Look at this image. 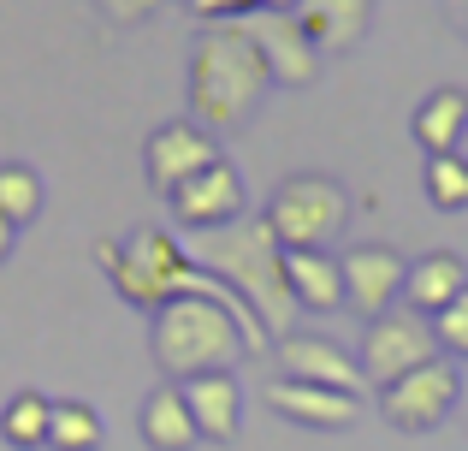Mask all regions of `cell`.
<instances>
[{"label":"cell","instance_id":"cell-1","mask_svg":"<svg viewBox=\"0 0 468 451\" xmlns=\"http://www.w3.org/2000/svg\"><path fill=\"white\" fill-rule=\"evenodd\" d=\"M149 350L166 381H202V374H231L243 357L267 350V327L243 309L238 297H178L149 315Z\"/></svg>","mask_w":468,"mask_h":451},{"label":"cell","instance_id":"cell-2","mask_svg":"<svg viewBox=\"0 0 468 451\" xmlns=\"http://www.w3.org/2000/svg\"><path fill=\"white\" fill-rule=\"evenodd\" d=\"M267 90V59L261 42H255L250 24H207L190 48V71H184V102H190V119L214 137L226 131H243L255 113H261Z\"/></svg>","mask_w":468,"mask_h":451},{"label":"cell","instance_id":"cell-3","mask_svg":"<svg viewBox=\"0 0 468 451\" xmlns=\"http://www.w3.org/2000/svg\"><path fill=\"white\" fill-rule=\"evenodd\" d=\"M95 267L113 279V291L131 309H149V315L166 309V303H178V297H238L226 279H214L160 226H137V231H125V238H101L95 243Z\"/></svg>","mask_w":468,"mask_h":451},{"label":"cell","instance_id":"cell-4","mask_svg":"<svg viewBox=\"0 0 468 451\" xmlns=\"http://www.w3.org/2000/svg\"><path fill=\"white\" fill-rule=\"evenodd\" d=\"M196 262L207 267L214 279H226L231 291L243 297V309L267 327V333H297V297H291L285 279V243L273 238V226L255 214V220H238L226 231H202L196 243Z\"/></svg>","mask_w":468,"mask_h":451},{"label":"cell","instance_id":"cell-5","mask_svg":"<svg viewBox=\"0 0 468 451\" xmlns=\"http://www.w3.org/2000/svg\"><path fill=\"white\" fill-rule=\"evenodd\" d=\"M261 220L285 250H326L344 226H350V190L326 173H291L285 185L267 197Z\"/></svg>","mask_w":468,"mask_h":451},{"label":"cell","instance_id":"cell-6","mask_svg":"<svg viewBox=\"0 0 468 451\" xmlns=\"http://www.w3.org/2000/svg\"><path fill=\"white\" fill-rule=\"evenodd\" d=\"M367 333H362V374H367V386H379L386 392L391 381H403V374H415L421 362H433V357H445L439 350V338H433V321L427 315H415V309H391V315H379V321H362Z\"/></svg>","mask_w":468,"mask_h":451},{"label":"cell","instance_id":"cell-7","mask_svg":"<svg viewBox=\"0 0 468 451\" xmlns=\"http://www.w3.org/2000/svg\"><path fill=\"white\" fill-rule=\"evenodd\" d=\"M457 386H463V369L451 357H433V362H421L415 374H403V381H391L379 392V416L398 434H433L457 410Z\"/></svg>","mask_w":468,"mask_h":451},{"label":"cell","instance_id":"cell-8","mask_svg":"<svg viewBox=\"0 0 468 451\" xmlns=\"http://www.w3.org/2000/svg\"><path fill=\"white\" fill-rule=\"evenodd\" d=\"M344 267V309H356L362 321H379L403 303V285H410V262L386 243H356V250L338 255Z\"/></svg>","mask_w":468,"mask_h":451},{"label":"cell","instance_id":"cell-9","mask_svg":"<svg viewBox=\"0 0 468 451\" xmlns=\"http://www.w3.org/2000/svg\"><path fill=\"white\" fill-rule=\"evenodd\" d=\"M166 209H172V220H178L184 231H226V226H238L243 220V178H238V166L219 155L214 166H202L196 178H184V185L172 190Z\"/></svg>","mask_w":468,"mask_h":451},{"label":"cell","instance_id":"cell-10","mask_svg":"<svg viewBox=\"0 0 468 451\" xmlns=\"http://www.w3.org/2000/svg\"><path fill=\"white\" fill-rule=\"evenodd\" d=\"M214 161H219V143H214V131H202L196 119L154 125L149 143H143V173H149V185L160 190V197H172L184 178H196L202 166H214Z\"/></svg>","mask_w":468,"mask_h":451},{"label":"cell","instance_id":"cell-11","mask_svg":"<svg viewBox=\"0 0 468 451\" xmlns=\"http://www.w3.org/2000/svg\"><path fill=\"white\" fill-rule=\"evenodd\" d=\"M250 30H255V42H261V59H267L273 90H309V83L320 78V48L309 42V30L297 24V12H261Z\"/></svg>","mask_w":468,"mask_h":451},{"label":"cell","instance_id":"cell-12","mask_svg":"<svg viewBox=\"0 0 468 451\" xmlns=\"http://www.w3.org/2000/svg\"><path fill=\"white\" fill-rule=\"evenodd\" d=\"M279 369H285V381H314V386H338V392H356L362 398V386H367V374H362V362L350 357L344 345H332V338H320V333H285L279 338Z\"/></svg>","mask_w":468,"mask_h":451},{"label":"cell","instance_id":"cell-13","mask_svg":"<svg viewBox=\"0 0 468 451\" xmlns=\"http://www.w3.org/2000/svg\"><path fill=\"white\" fill-rule=\"evenodd\" d=\"M267 404L291 422V428H314V434H344L362 416V398L338 392V386H314V381H273Z\"/></svg>","mask_w":468,"mask_h":451},{"label":"cell","instance_id":"cell-14","mask_svg":"<svg viewBox=\"0 0 468 451\" xmlns=\"http://www.w3.org/2000/svg\"><path fill=\"white\" fill-rule=\"evenodd\" d=\"M297 24L309 30V42L320 54H350L374 30V0H303Z\"/></svg>","mask_w":468,"mask_h":451},{"label":"cell","instance_id":"cell-15","mask_svg":"<svg viewBox=\"0 0 468 451\" xmlns=\"http://www.w3.org/2000/svg\"><path fill=\"white\" fill-rule=\"evenodd\" d=\"M184 404L196 416V434L214 446H231L243 428V386L231 374H202V381H184Z\"/></svg>","mask_w":468,"mask_h":451},{"label":"cell","instance_id":"cell-16","mask_svg":"<svg viewBox=\"0 0 468 451\" xmlns=\"http://www.w3.org/2000/svg\"><path fill=\"white\" fill-rule=\"evenodd\" d=\"M285 279L303 315H338L344 309V267L332 250H285Z\"/></svg>","mask_w":468,"mask_h":451},{"label":"cell","instance_id":"cell-17","mask_svg":"<svg viewBox=\"0 0 468 451\" xmlns=\"http://www.w3.org/2000/svg\"><path fill=\"white\" fill-rule=\"evenodd\" d=\"M410 131H415V143H421V155H457L468 143V90H457V83L433 90L415 107Z\"/></svg>","mask_w":468,"mask_h":451},{"label":"cell","instance_id":"cell-18","mask_svg":"<svg viewBox=\"0 0 468 451\" xmlns=\"http://www.w3.org/2000/svg\"><path fill=\"white\" fill-rule=\"evenodd\" d=\"M137 428H143V446H149V451H190L196 440H202V434H196L190 404H184V386H178V381L154 386V392L143 398Z\"/></svg>","mask_w":468,"mask_h":451},{"label":"cell","instance_id":"cell-19","mask_svg":"<svg viewBox=\"0 0 468 451\" xmlns=\"http://www.w3.org/2000/svg\"><path fill=\"white\" fill-rule=\"evenodd\" d=\"M463 285H468L463 255L433 250V255H421V262L410 267V285H403V309H415V315H427V321H433V315L445 309L451 297H463Z\"/></svg>","mask_w":468,"mask_h":451},{"label":"cell","instance_id":"cell-20","mask_svg":"<svg viewBox=\"0 0 468 451\" xmlns=\"http://www.w3.org/2000/svg\"><path fill=\"white\" fill-rule=\"evenodd\" d=\"M48 422H54V398L12 392L6 404H0V440L12 451H36V446H48Z\"/></svg>","mask_w":468,"mask_h":451},{"label":"cell","instance_id":"cell-21","mask_svg":"<svg viewBox=\"0 0 468 451\" xmlns=\"http://www.w3.org/2000/svg\"><path fill=\"white\" fill-rule=\"evenodd\" d=\"M107 428L95 416V404L83 398H59L54 404V422H48V451H101Z\"/></svg>","mask_w":468,"mask_h":451},{"label":"cell","instance_id":"cell-22","mask_svg":"<svg viewBox=\"0 0 468 451\" xmlns=\"http://www.w3.org/2000/svg\"><path fill=\"white\" fill-rule=\"evenodd\" d=\"M42 202H48V190H42V173H36V166L0 161V214H6L12 226L24 231L36 214H42Z\"/></svg>","mask_w":468,"mask_h":451},{"label":"cell","instance_id":"cell-23","mask_svg":"<svg viewBox=\"0 0 468 451\" xmlns=\"http://www.w3.org/2000/svg\"><path fill=\"white\" fill-rule=\"evenodd\" d=\"M427 202L445 214L468 209V155H427Z\"/></svg>","mask_w":468,"mask_h":451},{"label":"cell","instance_id":"cell-24","mask_svg":"<svg viewBox=\"0 0 468 451\" xmlns=\"http://www.w3.org/2000/svg\"><path fill=\"white\" fill-rule=\"evenodd\" d=\"M433 338L451 362H468V285H463V297H451L445 309L433 315Z\"/></svg>","mask_w":468,"mask_h":451},{"label":"cell","instance_id":"cell-25","mask_svg":"<svg viewBox=\"0 0 468 451\" xmlns=\"http://www.w3.org/2000/svg\"><path fill=\"white\" fill-rule=\"evenodd\" d=\"M160 6H166V0H95V12H101L107 24H119V30H131V24H149Z\"/></svg>","mask_w":468,"mask_h":451},{"label":"cell","instance_id":"cell-26","mask_svg":"<svg viewBox=\"0 0 468 451\" xmlns=\"http://www.w3.org/2000/svg\"><path fill=\"white\" fill-rule=\"evenodd\" d=\"M190 12L202 24H243L250 12H261V0H190Z\"/></svg>","mask_w":468,"mask_h":451},{"label":"cell","instance_id":"cell-27","mask_svg":"<svg viewBox=\"0 0 468 451\" xmlns=\"http://www.w3.org/2000/svg\"><path fill=\"white\" fill-rule=\"evenodd\" d=\"M12 250H18V226L0 214V262H12Z\"/></svg>","mask_w":468,"mask_h":451},{"label":"cell","instance_id":"cell-28","mask_svg":"<svg viewBox=\"0 0 468 451\" xmlns=\"http://www.w3.org/2000/svg\"><path fill=\"white\" fill-rule=\"evenodd\" d=\"M445 12H451V24L468 36V0H445Z\"/></svg>","mask_w":468,"mask_h":451},{"label":"cell","instance_id":"cell-29","mask_svg":"<svg viewBox=\"0 0 468 451\" xmlns=\"http://www.w3.org/2000/svg\"><path fill=\"white\" fill-rule=\"evenodd\" d=\"M303 0H261V12H297Z\"/></svg>","mask_w":468,"mask_h":451},{"label":"cell","instance_id":"cell-30","mask_svg":"<svg viewBox=\"0 0 468 451\" xmlns=\"http://www.w3.org/2000/svg\"><path fill=\"white\" fill-rule=\"evenodd\" d=\"M457 410L468 416V362H463V386H457Z\"/></svg>","mask_w":468,"mask_h":451}]
</instances>
